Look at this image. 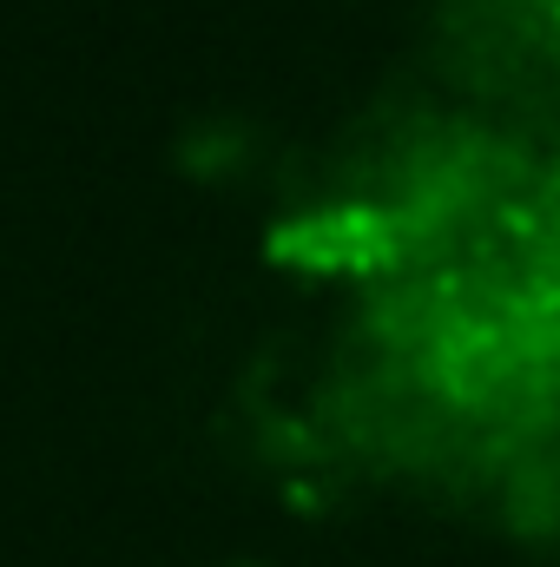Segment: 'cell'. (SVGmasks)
<instances>
[{
  "label": "cell",
  "mask_w": 560,
  "mask_h": 567,
  "mask_svg": "<svg viewBox=\"0 0 560 567\" xmlns=\"http://www.w3.org/2000/svg\"><path fill=\"white\" fill-rule=\"evenodd\" d=\"M515 528L535 542H560V449L528 455L515 475Z\"/></svg>",
  "instance_id": "cell-1"
},
{
  "label": "cell",
  "mask_w": 560,
  "mask_h": 567,
  "mask_svg": "<svg viewBox=\"0 0 560 567\" xmlns=\"http://www.w3.org/2000/svg\"><path fill=\"white\" fill-rule=\"evenodd\" d=\"M231 567H258V561H231Z\"/></svg>",
  "instance_id": "cell-2"
}]
</instances>
